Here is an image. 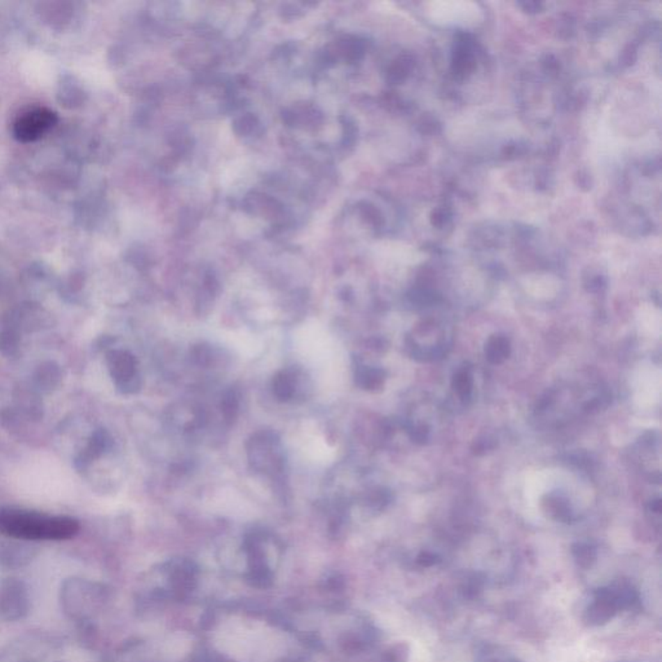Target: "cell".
I'll return each instance as SVG.
<instances>
[{
	"mask_svg": "<svg viewBox=\"0 0 662 662\" xmlns=\"http://www.w3.org/2000/svg\"><path fill=\"white\" fill-rule=\"evenodd\" d=\"M454 388L458 392V395L466 399L470 396L472 390L471 375L467 370H461L455 377L453 381Z\"/></svg>",
	"mask_w": 662,
	"mask_h": 662,
	"instance_id": "30bf717a",
	"label": "cell"
},
{
	"mask_svg": "<svg viewBox=\"0 0 662 662\" xmlns=\"http://www.w3.org/2000/svg\"><path fill=\"white\" fill-rule=\"evenodd\" d=\"M108 365L113 379L122 392H134L139 388L136 363L132 354L126 351H110L108 354Z\"/></svg>",
	"mask_w": 662,
	"mask_h": 662,
	"instance_id": "3957f363",
	"label": "cell"
},
{
	"mask_svg": "<svg viewBox=\"0 0 662 662\" xmlns=\"http://www.w3.org/2000/svg\"><path fill=\"white\" fill-rule=\"evenodd\" d=\"M61 379V372L55 363H42L34 374V383L43 392H51Z\"/></svg>",
	"mask_w": 662,
	"mask_h": 662,
	"instance_id": "8992f818",
	"label": "cell"
},
{
	"mask_svg": "<svg viewBox=\"0 0 662 662\" xmlns=\"http://www.w3.org/2000/svg\"><path fill=\"white\" fill-rule=\"evenodd\" d=\"M360 379H361V384L363 387L375 388V387H379L381 381H383V372L381 370H375V369H368V370L363 372Z\"/></svg>",
	"mask_w": 662,
	"mask_h": 662,
	"instance_id": "7c38bea8",
	"label": "cell"
},
{
	"mask_svg": "<svg viewBox=\"0 0 662 662\" xmlns=\"http://www.w3.org/2000/svg\"><path fill=\"white\" fill-rule=\"evenodd\" d=\"M439 562H440V558L435 553H429V551H423V553H419V556H418L419 565L426 567V568L436 565Z\"/></svg>",
	"mask_w": 662,
	"mask_h": 662,
	"instance_id": "4fadbf2b",
	"label": "cell"
},
{
	"mask_svg": "<svg viewBox=\"0 0 662 662\" xmlns=\"http://www.w3.org/2000/svg\"><path fill=\"white\" fill-rule=\"evenodd\" d=\"M510 342L503 336H491L485 347V356L491 363H503L510 356Z\"/></svg>",
	"mask_w": 662,
	"mask_h": 662,
	"instance_id": "52a82bcc",
	"label": "cell"
},
{
	"mask_svg": "<svg viewBox=\"0 0 662 662\" xmlns=\"http://www.w3.org/2000/svg\"><path fill=\"white\" fill-rule=\"evenodd\" d=\"M292 381L290 379L289 375L286 374H281L276 378L274 381V391H276V395L281 399H289L292 392H294V388H292Z\"/></svg>",
	"mask_w": 662,
	"mask_h": 662,
	"instance_id": "8fae6325",
	"label": "cell"
},
{
	"mask_svg": "<svg viewBox=\"0 0 662 662\" xmlns=\"http://www.w3.org/2000/svg\"><path fill=\"white\" fill-rule=\"evenodd\" d=\"M77 520L46 517L31 511L7 508L0 511V533L22 539H68L78 533Z\"/></svg>",
	"mask_w": 662,
	"mask_h": 662,
	"instance_id": "6da1fadb",
	"label": "cell"
},
{
	"mask_svg": "<svg viewBox=\"0 0 662 662\" xmlns=\"http://www.w3.org/2000/svg\"><path fill=\"white\" fill-rule=\"evenodd\" d=\"M19 331L13 329H6L0 333V352L6 356H15L19 351Z\"/></svg>",
	"mask_w": 662,
	"mask_h": 662,
	"instance_id": "9c48e42d",
	"label": "cell"
},
{
	"mask_svg": "<svg viewBox=\"0 0 662 662\" xmlns=\"http://www.w3.org/2000/svg\"><path fill=\"white\" fill-rule=\"evenodd\" d=\"M618 610L613 591L610 588H603L597 590L594 601L585 613V620L591 626L604 625L616 616Z\"/></svg>",
	"mask_w": 662,
	"mask_h": 662,
	"instance_id": "277c9868",
	"label": "cell"
},
{
	"mask_svg": "<svg viewBox=\"0 0 662 662\" xmlns=\"http://www.w3.org/2000/svg\"><path fill=\"white\" fill-rule=\"evenodd\" d=\"M572 553L577 564L585 569H589L597 560V551L591 544H576L572 549Z\"/></svg>",
	"mask_w": 662,
	"mask_h": 662,
	"instance_id": "ba28073f",
	"label": "cell"
},
{
	"mask_svg": "<svg viewBox=\"0 0 662 662\" xmlns=\"http://www.w3.org/2000/svg\"><path fill=\"white\" fill-rule=\"evenodd\" d=\"M57 117L47 108H31L21 113L13 125L15 137L22 143L36 141L54 127Z\"/></svg>",
	"mask_w": 662,
	"mask_h": 662,
	"instance_id": "7a4b0ae2",
	"label": "cell"
},
{
	"mask_svg": "<svg viewBox=\"0 0 662 662\" xmlns=\"http://www.w3.org/2000/svg\"><path fill=\"white\" fill-rule=\"evenodd\" d=\"M110 446H111V437H110L109 434L105 429L96 431L92 435L87 449L83 452L81 458H78L77 464L81 463V467H86L93 458H97L104 452H107Z\"/></svg>",
	"mask_w": 662,
	"mask_h": 662,
	"instance_id": "5b68a950",
	"label": "cell"
}]
</instances>
